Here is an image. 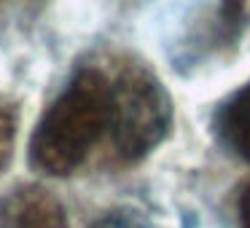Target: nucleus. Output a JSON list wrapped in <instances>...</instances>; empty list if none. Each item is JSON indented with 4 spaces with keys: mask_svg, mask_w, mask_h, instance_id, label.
I'll return each mask as SVG.
<instances>
[{
    "mask_svg": "<svg viewBox=\"0 0 250 228\" xmlns=\"http://www.w3.org/2000/svg\"><path fill=\"white\" fill-rule=\"evenodd\" d=\"M110 86L103 73L83 70L49 108L30 142V158L46 174H67L86 158L108 126Z\"/></svg>",
    "mask_w": 250,
    "mask_h": 228,
    "instance_id": "obj_1",
    "label": "nucleus"
},
{
    "mask_svg": "<svg viewBox=\"0 0 250 228\" xmlns=\"http://www.w3.org/2000/svg\"><path fill=\"white\" fill-rule=\"evenodd\" d=\"M14 140H17V108L0 102V172L11 161Z\"/></svg>",
    "mask_w": 250,
    "mask_h": 228,
    "instance_id": "obj_5",
    "label": "nucleus"
},
{
    "mask_svg": "<svg viewBox=\"0 0 250 228\" xmlns=\"http://www.w3.org/2000/svg\"><path fill=\"white\" fill-rule=\"evenodd\" d=\"M0 228H67V215L46 188L22 185L0 201Z\"/></svg>",
    "mask_w": 250,
    "mask_h": 228,
    "instance_id": "obj_3",
    "label": "nucleus"
},
{
    "mask_svg": "<svg viewBox=\"0 0 250 228\" xmlns=\"http://www.w3.org/2000/svg\"><path fill=\"white\" fill-rule=\"evenodd\" d=\"M172 108L162 83L148 70H126L110 86L108 126L124 158H143L167 137Z\"/></svg>",
    "mask_w": 250,
    "mask_h": 228,
    "instance_id": "obj_2",
    "label": "nucleus"
},
{
    "mask_svg": "<svg viewBox=\"0 0 250 228\" xmlns=\"http://www.w3.org/2000/svg\"><path fill=\"white\" fill-rule=\"evenodd\" d=\"M218 132L237 156L250 161V83H245L218 113Z\"/></svg>",
    "mask_w": 250,
    "mask_h": 228,
    "instance_id": "obj_4",
    "label": "nucleus"
},
{
    "mask_svg": "<svg viewBox=\"0 0 250 228\" xmlns=\"http://www.w3.org/2000/svg\"><path fill=\"white\" fill-rule=\"evenodd\" d=\"M239 220H242V228H250V185L239 201Z\"/></svg>",
    "mask_w": 250,
    "mask_h": 228,
    "instance_id": "obj_7",
    "label": "nucleus"
},
{
    "mask_svg": "<svg viewBox=\"0 0 250 228\" xmlns=\"http://www.w3.org/2000/svg\"><path fill=\"white\" fill-rule=\"evenodd\" d=\"M94 228H151V226L143 217H137L135 212H113V215H105Z\"/></svg>",
    "mask_w": 250,
    "mask_h": 228,
    "instance_id": "obj_6",
    "label": "nucleus"
}]
</instances>
